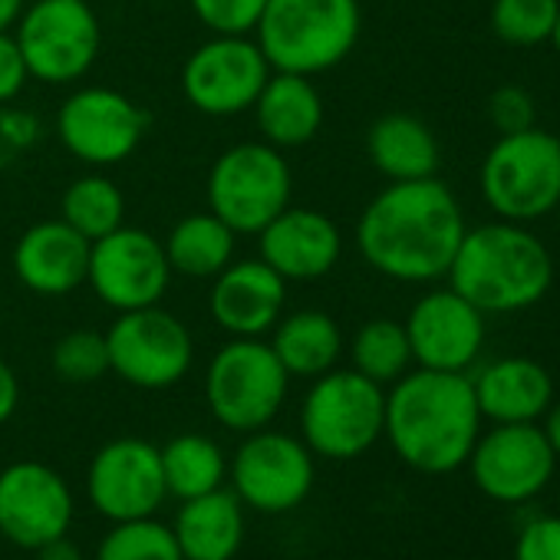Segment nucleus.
<instances>
[{"mask_svg": "<svg viewBox=\"0 0 560 560\" xmlns=\"http://www.w3.org/2000/svg\"><path fill=\"white\" fill-rule=\"evenodd\" d=\"M270 350L277 353L288 376L317 380L340 363L343 334L340 324L324 311H294L273 324Z\"/></svg>", "mask_w": 560, "mask_h": 560, "instance_id": "obj_25", "label": "nucleus"}, {"mask_svg": "<svg viewBox=\"0 0 560 560\" xmlns=\"http://www.w3.org/2000/svg\"><path fill=\"white\" fill-rule=\"evenodd\" d=\"M294 172L284 152L257 142L224 149L208 172V211L218 214L237 237L260 234L291 205Z\"/></svg>", "mask_w": 560, "mask_h": 560, "instance_id": "obj_7", "label": "nucleus"}, {"mask_svg": "<svg viewBox=\"0 0 560 560\" xmlns=\"http://www.w3.org/2000/svg\"><path fill=\"white\" fill-rule=\"evenodd\" d=\"M291 376L264 337H231L208 363L205 402L231 432H257L288 399Z\"/></svg>", "mask_w": 560, "mask_h": 560, "instance_id": "obj_5", "label": "nucleus"}, {"mask_svg": "<svg viewBox=\"0 0 560 560\" xmlns=\"http://www.w3.org/2000/svg\"><path fill=\"white\" fill-rule=\"evenodd\" d=\"M96 560H185L172 527L155 517L116 521L100 540Z\"/></svg>", "mask_w": 560, "mask_h": 560, "instance_id": "obj_31", "label": "nucleus"}, {"mask_svg": "<svg viewBox=\"0 0 560 560\" xmlns=\"http://www.w3.org/2000/svg\"><path fill=\"white\" fill-rule=\"evenodd\" d=\"M228 471L241 504L280 514L307 501L314 488V452L288 432L257 429L247 432Z\"/></svg>", "mask_w": 560, "mask_h": 560, "instance_id": "obj_13", "label": "nucleus"}, {"mask_svg": "<svg viewBox=\"0 0 560 560\" xmlns=\"http://www.w3.org/2000/svg\"><path fill=\"white\" fill-rule=\"evenodd\" d=\"M386 425V393L357 370H330L314 380L301 406V432L314 455L347 462L370 452Z\"/></svg>", "mask_w": 560, "mask_h": 560, "instance_id": "obj_6", "label": "nucleus"}, {"mask_svg": "<svg viewBox=\"0 0 560 560\" xmlns=\"http://www.w3.org/2000/svg\"><path fill=\"white\" fill-rule=\"evenodd\" d=\"M73 491L44 462H18L0 471V534L24 550L70 530Z\"/></svg>", "mask_w": 560, "mask_h": 560, "instance_id": "obj_17", "label": "nucleus"}, {"mask_svg": "<svg viewBox=\"0 0 560 560\" xmlns=\"http://www.w3.org/2000/svg\"><path fill=\"white\" fill-rule=\"evenodd\" d=\"M172 267L165 244L145 228H116L100 241H90V270L86 284L96 301L116 314L155 307L168 284Z\"/></svg>", "mask_w": 560, "mask_h": 560, "instance_id": "obj_11", "label": "nucleus"}, {"mask_svg": "<svg viewBox=\"0 0 560 560\" xmlns=\"http://www.w3.org/2000/svg\"><path fill=\"white\" fill-rule=\"evenodd\" d=\"M383 435L416 471L448 475L462 468L481 435L471 376L422 366L399 376L386 393Z\"/></svg>", "mask_w": 560, "mask_h": 560, "instance_id": "obj_2", "label": "nucleus"}, {"mask_svg": "<svg viewBox=\"0 0 560 560\" xmlns=\"http://www.w3.org/2000/svg\"><path fill=\"white\" fill-rule=\"evenodd\" d=\"M475 399L481 419L498 422H537L553 402L550 373L527 357H504L488 363L475 380Z\"/></svg>", "mask_w": 560, "mask_h": 560, "instance_id": "obj_23", "label": "nucleus"}, {"mask_svg": "<svg viewBox=\"0 0 560 560\" xmlns=\"http://www.w3.org/2000/svg\"><path fill=\"white\" fill-rule=\"evenodd\" d=\"M86 491L93 508L113 524L152 517L168 498L159 448L145 439H116L103 445L90 462Z\"/></svg>", "mask_w": 560, "mask_h": 560, "instance_id": "obj_16", "label": "nucleus"}, {"mask_svg": "<svg viewBox=\"0 0 560 560\" xmlns=\"http://www.w3.org/2000/svg\"><path fill=\"white\" fill-rule=\"evenodd\" d=\"M488 119L501 136L524 132L534 126V100L521 86H498L488 100Z\"/></svg>", "mask_w": 560, "mask_h": 560, "instance_id": "obj_35", "label": "nucleus"}, {"mask_svg": "<svg viewBox=\"0 0 560 560\" xmlns=\"http://www.w3.org/2000/svg\"><path fill=\"white\" fill-rule=\"evenodd\" d=\"M18 402H21V383H18V373L0 360V425H4L14 412H18Z\"/></svg>", "mask_w": 560, "mask_h": 560, "instance_id": "obj_38", "label": "nucleus"}, {"mask_svg": "<svg viewBox=\"0 0 560 560\" xmlns=\"http://www.w3.org/2000/svg\"><path fill=\"white\" fill-rule=\"evenodd\" d=\"M360 0H267L254 40L277 73L320 77L360 40Z\"/></svg>", "mask_w": 560, "mask_h": 560, "instance_id": "obj_4", "label": "nucleus"}, {"mask_svg": "<svg viewBox=\"0 0 560 560\" xmlns=\"http://www.w3.org/2000/svg\"><path fill=\"white\" fill-rule=\"evenodd\" d=\"M27 0H0V31H11L18 24V18L24 14Z\"/></svg>", "mask_w": 560, "mask_h": 560, "instance_id": "obj_41", "label": "nucleus"}, {"mask_svg": "<svg viewBox=\"0 0 560 560\" xmlns=\"http://www.w3.org/2000/svg\"><path fill=\"white\" fill-rule=\"evenodd\" d=\"M27 83H31V70H27L18 37L0 31V106L18 100Z\"/></svg>", "mask_w": 560, "mask_h": 560, "instance_id": "obj_37", "label": "nucleus"}, {"mask_svg": "<svg viewBox=\"0 0 560 560\" xmlns=\"http://www.w3.org/2000/svg\"><path fill=\"white\" fill-rule=\"evenodd\" d=\"M162 244L172 273L191 280H211L234 260L237 234L218 214L198 211V214H185Z\"/></svg>", "mask_w": 560, "mask_h": 560, "instance_id": "obj_27", "label": "nucleus"}, {"mask_svg": "<svg viewBox=\"0 0 560 560\" xmlns=\"http://www.w3.org/2000/svg\"><path fill=\"white\" fill-rule=\"evenodd\" d=\"M465 214L445 182L416 178L389 182L357 221L363 260L402 284H429L448 273L465 237Z\"/></svg>", "mask_w": 560, "mask_h": 560, "instance_id": "obj_1", "label": "nucleus"}, {"mask_svg": "<svg viewBox=\"0 0 560 560\" xmlns=\"http://www.w3.org/2000/svg\"><path fill=\"white\" fill-rule=\"evenodd\" d=\"M159 455H162L165 491L178 501L221 488L228 475L224 452L208 435H198V432L175 435L165 448H159Z\"/></svg>", "mask_w": 560, "mask_h": 560, "instance_id": "obj_28", "label": "nucleus"}, {"mask_svg": "<svg viewBox=\"0 0 560 560\" xmlns=\"http://www.w3.org/2000/svg\"><path fill=\"white\" fill-rule=\"evenodd\" d=\"M366 152L373 168L389 182L432 178L439 168V142L432 129L406 113L380 116L366 132Z\"/></svg>", "mask_w": 560, "mask_h": 560, "instance_id": "obj_26", "label": "nucleus"}, {"mask_svg": "<svg viewBox=\"0 0 560 560\" xmlns=\"http://www.w3.org/2000/svg\"><path fill=\"white\" fill-rule=\"evenodd\" d=\"M350 360H353V370L363 373L366 380H373L380 386L396 383L412 366V347L406 337V324H396L386 317L363 324L350 343Z\"/></svg>", "mask_w": 560, "mask_h": 560, "instance_id": "obj_30", "label": "nucleus"}, {"mask_svg": "<svg viewBox=\"0 0 560 560\" xmlns=\"http://www.w3.org/2000/svg\"><path fill=\"white\" fill-rule=\"evenodd\" d=\"M172 534L185 560H231L244 540V514L237 494L214 488L182 501Z\"/></svg>", "mask_w": 560, "mask_h": 560, "instance_id": "obj_24", "label": "nucleus"}, {"mask_svg": "<svg viewBox=\"0 0 560 560\" xmlns=\"http://www.w3.org/2000/svg\"><path fill=\"white\" fill-rule=\"evenodd\" d=\"M257 132L273 149H301L317 139L324 126V96L314 86V77L301 73H270L254 106Z\"/></svg>", "mask_w": 560, "mask_h": 560, "instance_id": "obj_22", "label": "nucleus"}, {"mask_svg": "<svg viewBox=\"0 0 560 560\" xmlns=\"http://www.w3.org/2000/svg\"><path fill=\"white\" fill-rule=\"evenodd\" d=\"M145 126L149 116L126 93L109 86H80L57 113V136L63 149L93 168L126 162L139 149Z\"/></svg>", "mask_w": 560, "mask_h": 560, "instance_id": "obj_14", "label": "nucleus"}, {"mask_svg": "<svg viewBox=\"0 0 560 560\" xmlns=\"http://www.w3.org/2000/svg\"><path fill=\"white\" fill-rule=\"evenodd\" d=\"M481 195L504 221H537L560 205V139L544 129L501 136L481 162Z\"/></svg>", "mask_w": 560, "mask_h": 560, "instance_id": "obj_8", "label": "nucleus"}, {"mask_svg": "<svg viewBox=\"0 0 560 560\" xmlns=\"http://www.w3.org/2000/svg\"><path fill=\"white\" fill-rule=\"evenodd\" d=\"M288 280L260 257H234L211 277L208 311L231 337H264L284 317Z\"/></svg>", "mask_w": 560, "mask_h": 560, "instance_id": "obj_19", "label": "nucleus"}, {"mask_svg": "<svg viewBox=\"0 0 560 560\" xmlns=\"http://www.w3.org/2000/svg\"><path fill=\"white\" fill-rule=\"evenodd\" d=\"M553 211H557V218H560V205H557V208H553Z\"/></svg>", "mask_w": 560, "mask_h": 560, "instance_id": "obj_43", "label": "nucleus"}, {"mask_svg": "<svg viewBox=\"0 0 560 560\" xmlns=\"http://www.w3.org/2000/svg\"><path fill=\"white\" fill-rule=\"evenodd\" d=\"M14 27L31 80L47 86L80 83L103 47L100 18L86 0H34Z\"/></svg>", "mask_w": 560, "mask_h": 560, "instance_id": "obj_9", "label": "nucleus"}, {"mask_svg": "<svg viewBox=\"0 0 560 560\" xmlns=\"http://www.w3.org/2000/svg\"><path fill=\"white\" fill-rule=\"evenodd\" d=\"M188 4L211 34L250 37L267 0H188Z\"/></svg>", "mask_w": 560, "mask_h": 560, "instance_id": "obj_34", "label": "nucleus"}, {"mask_svg": "<svg viewBox=\"0 0 560 560\" xmlns=\"http://www.w3.org/2000/svg\"><path fill=\"white\" fill-rule=\"evenodd\" d=\"M547 419H544V435H547V442H550V448H553V455L560 458V402H550V409L544 412Z\"/></svg>", "mask_w": 560, "mask_h": 560, "instance_id": "obj_40", "label": "nucleus"}, {"mask_svg": "<svg viewBox=\"0 0 560 560\" xmlns=\"http://www.w3.org/2000/svg\"><path fill=\"white\" fill-rule=\"evenodd\" d=\"M270 73L254 37L211 34V40L195 47L182 67V93L201 116L231 119L254 106Z\"/></svg>", "mask_w": 560, "mask_h": 560, "instance_id": "obj_12", "label": "nucleus"}, {"mask_svg": "<svg viewBox=\"0 0 560 560\" xmlns=\"http://www.w3.org/2000/svg\"><path fill=\"white\" fill-rule=\"evenodd\" d=\"M37 560H83V550L77 547V540L60 534V537L37 547Z\"/></svg>", "mask_w": 560, "mask_h": 560, "instance_id": "obj_39", "label": "nucleus"}, {"mask_svg": "<svg viewBox=\"0 0 560 560\" xmlns=\"http://www.w3.org/2000/svg\"><path fill=\"white\" fill-rule=\"evenodd\" d=\"M406 337L422 370L465 373L485 347V314L452 288L432 291L409 311Z\"/></svg>", "mask_w": 560, "mask_h": 560, "instance_id": "obj_18", "label": "nucleus"}, {"mask_svg": "<svg viewBox=\"0 0 560 560\" xmlns=\"http://www.w3.org/2000/svg\"><path fill=\"white\" fill-rule=\"evenodd\" d=\"M478 491L501 504H521L553 478L557 455L537 422H498L478 435L468 455Z\"/></svg>", "mask_w": 560, "mask_h": 560, "instance_id": "obj_15", "label": "nucleus"}, {"mask_svg": "<svg viewBox=\"0 0 560 560\" xmlns=\"http://www.w3.org/2000/svg\"><path fill=\"white\" fill-rule=\"evenodd\" d=\"M514 560H560V514L524 524L514 544Z\"/></svg>", "mask_w": 560, "mask_h": 560, "instance_id": "obj_36", "label": "nucleus"}, {"mask_svg": "<svg viewBox=\"0 0 560 560\" xmlns=\"http://www.w3.org/2000/svg\"><path fill=\"white\" fill-rule=\"evenodd\" d=\"M60 218L86 241H100L126 221V198L119 185L100 172L80 175L60 198Z\"/></svg>", "mask_w": 560, "mask_h": 560, "instance_id": "obj_29", "label": "nucleus"}, {"mask_svg": "<svg viewBox=\"0 0 560 560\" xmlns=\"http://www.w3.org/2000/svg\"><path fill=\"white\" fill-rule=\"evenodd\" d=\"M54 373L67 383H96L109 373V347L100 330H70L54 343Z\"/></svg>", "mask_w": 560, "mask_h": 560, "instance_id": "obj_33", "label": "nucleus"}, {"mask_svg": "<svg viewBox=\"0 0 560 560\" xmlns=\"http://www.w3.org/2000/svg\"><path fill=\"white\" fill-rule=\"evenodd\" d=\"M260 260L270 264L280 277L288 280H320L327 277L340 254H343V234L337 221L314 208H294L288 205L260 234H257Z\"/></svg>", "mask_w": 560, "mask_h": 560, "instance_id": "obj_20", "label": "nucleus"}, {"mask_svg": "<svg viewBox=\"0 0 560 560\" xmlns=\"http://www.w3.org/2000/svg\"><path fill=\"white\" fill-rule=\"evenodd\" d=\"M90 241L63 218L31 224L14 244V273L37 298H67L86 284Z\"/></svg>", "mask_w": 560, "mask_h": 560, "instance_id": "obj_21", "label": "nucleus"}, {"mask_svg": "<svg viewBox=\"0 0 560 560\" xmlns=\"http://www.w3.org/2000/svg\"><path fill=\"white\" fill-rule=\"evenodd\" d=\"M550 44L560 54V8H557V21H553V31H550Z\"/></svg>", "mask_w": 560, "mask_h": 560, "instance_id": "obj_42", "label": "nucleus"}, {"mask_svg": "<svg viewBox=\"0 0 560 560\" xmlns=\"http://www.w3.org/2000/svg\"><path fill=\"white\" fill-rule=\"evenodd\" d=\"M445 277L448 288L481 314H514L547 298L553 260L544 241L501 218L465 231Z\"/></svg>", "mask_w": 560, "mask_h": 560, "instance_id": "obj_3", "label": "nucleus"}, {"mask_svg": "<svg viewBox=\"0 0 560 560\" xmlns=\"http://www.w3.org/2000/svg\"><path fill=\"white\" fill-rule=\"evenodd\" d=\"M109 373L139 389H168L185 380L195 360V340L188 327L155 307L126 311L106 330Z\"/></svg>", "mask_w": 560, "mask_h": 560, "instance_id": "obj_10", "label": "nucleus"}, {"mask_svg": "<svg viewBox=\"0 0 560 560\" xmlns=\"http://www.w3.org/2000/svg\"><path fill=\"white\" fill-rule=\"evenodd\" d=\"M560 0H494L491 27L504 44L537 47L550 40Z\"/></svg>", "mask_w": 560, "mask_h": 560, "instance_id": "obj_32", "label": "nucleus"}]
</instances>
